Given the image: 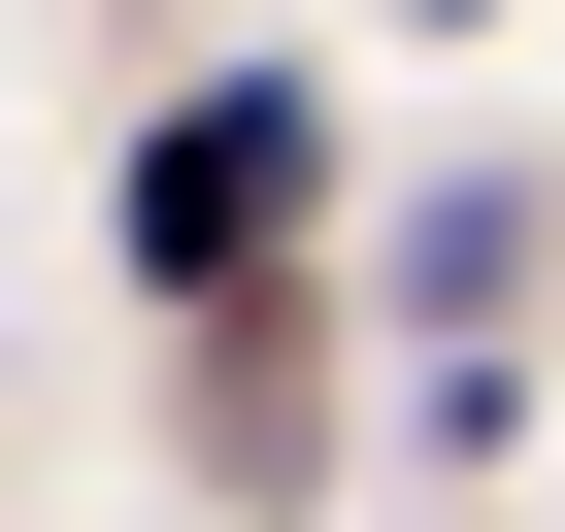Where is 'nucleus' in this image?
Here are the masks:
<instances>
[{
  "instance_id": "f257e3e1",
  "label": "nucleus",
  "mask_w": 565,
  "mask_h": 532,
  "mask_svg": "<svg viewBox=\"0 0 565 532\" xmlns=\"http://www.w3.org/2000/svg\"><path fill=\"white\" fill-rule=\"evenodd\" d=\"M266 233H300V100H167V167H134V266H167V300H233Z\"/></svg>"
}]
</instances>
